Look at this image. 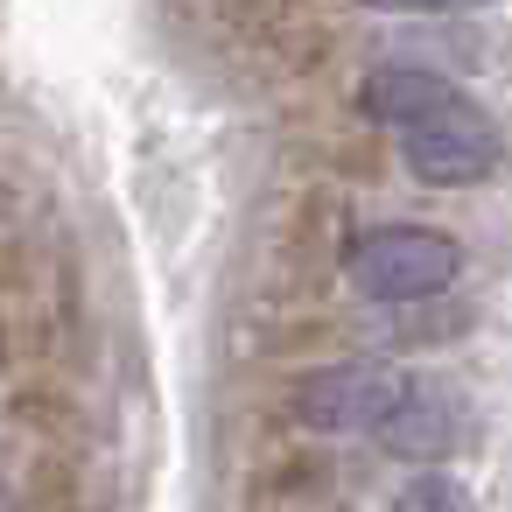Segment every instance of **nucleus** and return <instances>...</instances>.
<instances>
[{"instance_id":"nucleus-1","label":"nucleus","mask_w":512,"mask_h":512,"mask_svg":"<svg viewBox=\"0 0 512 512\" xmlns=\"http://www.w3.org/2000/svg\"><path fill=\"white\" fill-rule=\"evenodd\" d=\"M358 106H365V120H379L400 141L407 169L435 190H470L498 169V127L484 120V106L470 92H456L435 71L386 64V71L365 78Z\"/></svg>"},{"instance_id":"nucleus-2","label":"nucleus","mask_w":512,"mask_h":512,"mask_svg":"<svg viewBox=\"0 0 512 512\" xmlns=\"http://www.w3.org/2000/svg\"><path fill=\"white\" fill-rule=\"evenodd\" d=\"M456 267H463V246L435 225H379L344 260V274L365 302H428L456 281Z\"/></svg>"},{"instance_id":"nucleus-3","label":"nucleus","mask_w":512,"mask_h":512,"mask_svg":"<svg viewBox=\"0 0 512 512\" xmlns=\"http://www.w3.org/2000/svg\"><path fill=\"white\" fill-rule=\"evenodd\" d=\"M393 456H449L456 449V435H463V400H456V386H442V379H393V400H386V414H379V428H372Z\"/></svg>"},{"instance_id":"nucleus-4","label":"nucleus","mask_w":512,"mask_h":512,"mask_svg":"<svg viewBox=\"0 0 512 512\" xmlns=\"http://www.w3.org/2000/svg\"><path fill=\"white\" fill-rule=\"evenodd\" d=\"M386 400H393V372H379V365H330V372H309L295 386V414L309 428H330V435L379 428Z\"/></svg>"},{"instance_id":"nucleus-5","label":"nucleus","mask_w":512,"mask_h":512,"mask_svg":"<svg viewBox=\"0 0 512 512\" xmlns=\"http://www.w3.org/2000/svg\"><path fill=\"white\" fill-rule=\"evenodd\" d=\"M386 512H470V491H463L456 477H442V470H428V477H414V484H400V498H393Z\"/></svg>"}]
</instances>
